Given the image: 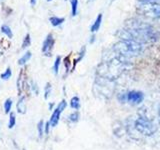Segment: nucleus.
Masks as SVG:
<instances>
[{"label":"nucleus","mask_w":160,"mask_h":150,"mask_svg":"<svg viewBox=\"0 0 160 150\" xmlns=\"http://www.w3.org/2000/svg\"><path fill=\"white\" fill-rule=\"evenodd\" d=\"M127 31L131 35L133 41L139 43L156 41L159 37V34L153 27L148 24H143L140 21L132 22L127 29Z\"/></svg>","instance_id":"1"},{"label":"nucleus","mask_w":160,"mask_h":150,"mask_svg":"<svg viewBox=\"0 0 160 150\" xmlns=\"http://www.w3.org/2000/svg\"><path fill=\"white\" fill-rule=\"evenodd\" d=\"M114 51H116L119 55L124 57L135 56L141 53L143 46L142 43H139L133 40H121L114 45Z\"/></svg>","instance_id":"2"},{"label":"nucleus","mask_w":160,"mask_h":150,"mask_svg":"<svg viewBox=\"0 0 160 150\" xmlns=\"http://www.w3.org/2000/svg\"><path fill=\"white\" fill-rule=\"evenodd\" d=\"M134 126L138 132H140L142 135H146V136H151L157 130V126L155 125V123L143 116H140L135 120Z\"/></svg>","instance_id":"3"},{"label":"nucleus","mask_w":160,"mask_h":150,"mask_svg":"<svg viewBox=\"0 0 160 150\" xmlns=\"http://www.w3.org/2000/svg\"><path fill=\"white\" fill-rule=\"evenodd\" d=\"M140 11L146 17L151 19H160V4L157 2L143 3L140 7Z\"/></svg>","instance_id":"4"},{"label":"nucleus","mask_w":160,"mask_h":150,"mask_svg":"<svg viewBox=\"0 0 160 150\" xmlns=\"http://www.w3.org/2000/svg\"><path fill=\"white\" fill-rule=\"evenodd\" d=\"M55 40L52 34H48L42 43V53L45 56H51V52L54 46Z\"/></svg>","instance_id":"5"},{"label":"nucleus","mask_w":160,"mask_h":150,"mask_svg":"<svg viewBox=\"0 0 160 150\" xmlns=\"http://www.w3.org/2000/svg\"><path fill=\"white\" fill-rule=\"evenodd\" d=\"M126 100L129 103L137 105V104H140L144 100V94L141 91L132 90V91H129L126 94Z\"/></svg>","instance_id":"6"},{"label":"nucleus","mask_w":160,"mask_h":150,"mask_svg":"<svg viewBox=\"0 0 160 150\" xmlns=\"http://www.w3.org/2000/svg\"><path fill=\"white\" fill-rule=\"evenodd\" d=\"M61 113H62V111H61V110H59L57 107L54 109V111H53L51 117H50V120H49L51 127H55L58 124L59 119H60V115H61Z\"/></svg>","instance_id":"7"},{"label":"nucleus","mask_w":160,"mask_h":150,"mask_svg":"<svg viewBox=\"0 0 160 150\" xmlns=\"http://www.w3.org/2000/svg\"><path fill=\"white\" fill-rule=\"evenodd\" d=\"M101 23H102V14L100 13V14H98V16L96 17V19H95L94 23L91 25V27H90V31L93 32V33L98 31L100 26H101Z\"/></svg>","instance_id":"8"},{"label":"nucleus","mask_w":160,"mask_h":150,"mask_svg":"<svg viewBox=\"0 0 160 150\" xmlns=\"http://www.w3.org/2000/svg\"><path fill=\"white\" fill-rule=\"evenodd\" d=\"M17 111L21 114H24L26 112V105H25V97L24 96H21L19 98L18 102H17Z\"/></svg>","instance_id":"9"},{"label":"nucleus","mask_w":160,"mask_h":150,"mask_svg":"<svg viewBox=\"0 0 160 150\" xmlns=\"http://www.w3.org/2000/svg\"><path fill=\"white\" fill-rule=\"evenodd\" d=\"M49 21H50V23H51L52 26H54V27H57V26H60V25L64 23L65 19H64L63 17L52 16V17H50V18H49Z\"/></svg>","instance_id":"10"},{"label":"nucleus","mask_w":160,"mask_h":150,"mask_svg":"<svg viewBox=\"0 0 160 150\" xmlns=\"http://www.w3.org/2000/svg\"><path fill=\"white\" fill-rule=\"evenodd\" d=\"M0 30H1V32L5 35L6 37H8L9 39H11L13 37V32L11 28H10V26H8L7 24H3L1 28H0Z\"/></svg>","instance_id":"11"},{"label":"nucleus","mask_w":160,"mask_h":150,"mask_svg":"<svg viewBox=\"0 0 160 150\" xmlns=\"http://www.w3.org/2000/svg\"><path fill=\"white\" fill-rule=\"evenodd\" d=\"M31 56H32L31 52H30V51H27L21 58H19V60H18V64H19V65H21V66H22V65H24V64H26V63L29 61V60H30V58H31Z\"/></svg>","instance_id":"12"},{"label":"nucleus","mask_w":160,"mask_h":150,"mask_svg":"<svg viewBox=\"0 0 160 150\" xmlns=\"http://www.w3.org/2000/svg\"><path fill=\"white\" fill-rule=\"evenodd\" d=\"M12 105H13V101H12V99H11V98H7L6 100H5L4 105H3V107H4V112L6 113V114H8V113L11 112Z\"/></svg>","instance_id":"13"},{"label":"nucleus","mask_w":160,"mask_h":150,"mask_svg":"<svg viewBox=\"0 0 160 150\" xmlns=\"http://www.w3.org/2000/svg\"><path fill=\"white\" fill-rule=\"evenodd\" d=\"M70 106L75 110H78L80 108V99L78 96H74L71 98V100H70Z\"/></svg>","instance_id":"14"},{"label":"nucleus","mask_w":160,"mask_h":150,"mask_svg":"<svg viewBox=\"0 0 160 150\" xmlns=\"http://www.w3.org/2000/svg\"><path fill=\"white\" fill-rule=\"evenodd\" d=\"M71 3V16H76L78 12V0H70Z\"/></svg>","instance_id":"15"},{"label":"nucleus","mask_w":160,"mask_h":150,"mask_svg":"<svg viewBox=\"0 0 160 150\" xmlns=\"http://www.w3.org/2000/svg\"><path fill=\"white\" fill-rule=\"evenodd\" d=\"M45 124L43 122V120H40L37 124V132H38V137L39 138H42L43 137V134L45 132V129H44Z\"/></svg>","instance_id":"16"},{"label":"nucleus","mask_w":160,"mask_h":150,"mask_svg":"<svg viewBox=\"0 0 160 150\" xmlns=\"http://www.w3.org/2000/svg\"><path fill=\"white\" fill-rule=\"evenodd\" d=\"M15 125H16V117H15V113L10 112L9 114V121H8V128L12 129Z\"/></svg>","instance_id":"17"},{"label":"nucleus","mask_w":160,"mask_h":150,"mask_svg":"<svg viewBox=\"0 0 160 150\" xmlns=\"http://www.w3.org/2000/svg\"><path fill=\"white\" fill-rule=\"evenodd\" d=\"M30 44H31V38H30V34L27 33L25 35V37L23 39V42H22V45H21V49H26L27 47L30 46Z\"/></svg>","instance_id":"18"},{"label":"nucleus","mask_w":160,"mask_h":150,"mask_svg":"<svg viewBox=\"0 0 160 150\" xmlns=\"http://www.w3.org/2000/svg\"><path fill=\"white\" fill-rule=\"evenodd\" d=\"M12 76V71H11V68L8 67L6 68V70L0 75V78H1L2 80H9L10 78H11Z\"/></svg>","instance_id":"19"},{"label":"nucleus","mask_w":160,"mask_h":150,"mask_svg":"<svg viewBox=\"0 0 160 150\" xmlns=\"http://www.w3.org/2000/svg\"><path fill=\"white\" fill-rule=\"evenodd\" d=\"M60 62H61V57H60V56H57L56 59H55V61H54V65H53V71H54V74H55V75H57L58 72H59Z\"/></svg>","instance_id":"20"},{"label":"nucleus","mask_w":160,"mask_h":150,"mask_svg":"<svg viewBox=\"0 0 160 150\" xmlns=\"http://www.w3.org/2000/svg\"><path fill=\"white\" fill-rule=\"evenodd\" d=\"M51 91H52V86H51V84L48 82V83H46L45 88H44V98L45 99H48L50 94H51Z\"/></svg>","instance_id":"21"},{"label":"nucleus","mask_w":160,"mask_h":150,"mask_svg":"<svg viewBox=\"0 0 160 150\" xmlns=\"http://www.w3.org/2000/svg\"><path fill=\"white\" fill-rule=\"evenodd\" d=\"M68 120H69L70 122H77L78 120H79V113L77 111L71 113L68 116Z\"/></svg>","instance_id":"22"},{"label":"nucleus","mask_w":160,"mask_h":150,"mask_svg":"<svg viewBox=\"0 0 160 150\" xmlns=\"http://www.w3.org/2000/svg\"><path fill=\"white\" fill-rule=\"evenodd\" d=\"M66 106H67V102L65 101V100H62L61 102H59V104L57 105V108L59 109V110H61V111L63 112V110L66 108Z\"/></svg>","instance_id":"23"},{"label":"nucleus","mask_w":160,"mask_h":150,"mask_svg":"<svg viewBox=\"0 0 160 150\" xmlns=\"http://www.w3.org/2000/svg\"><path fill=\"white\" fill-rule=\"evenodd\" d=\"M31 89H32V91L35 93V95H38V87H37V84L35 82L31 83Z\"/></svg>","instance_id":"24"},{"label":"nucleus","mask_w":160,"mask_h":150,"mask_svg":"<svg viewBox=\"0 0 160 150\" xmlns=\"http://www.w3.org/2000/svg\"><path fill=\"white\" fill-rule=\"evenodd\" d=\"M50 127H51V125H50V122H49V121H47L46 123H45V126H44L45 133H46V134H48V133H49V129H50Z\"/></svg>","instance_id":"25"},{"label":"nucleus","mask_w":160,"mask_h":150,"mask_svg":"<svg viewBox=\"0 0 160 150\" xmlns=\"http://www.w3.org/2000/svg\"><path fill=\"white\" fill-rule=\"evenodd\" d=\"M138 1L142 3H150V2H157L158 0H138Z\"/></svg>","instance_id":"26"},{"label":"nucleus","mask_w":160,"mask_h":150,"mask_svg":"<svg viewBox=\"0 0 160 150\" xmlns=\"http://www.w3.org/2000/svg\"><path fill=\"white\" fill-rule=\"evenodd\" d=\"M30 4H31L32 6H34V5L36 4V0H30Z\"/></svg>","instance_id":"27"},{"label":"nucleus","mask_w":160,"mask_h":150,"mask_svg":"<svg viewBox=\"0 0 160 150\" xmlns=\"http://www.w3.org/2000/svg\"><path fill=\"white\" fill-rule=\"evenodd\" d=\"M95 40V35H93V36L91 37V40H90V43H93Z\"/></svg>","instance_id":"28"},{"label":"nucleus","mask_w":160,"mask_h":150,"mask_svg":"<svg viewBox=\"0 0 160 150\" xmlns=\"http://www.w3.org/2000/svg\"><path fill=\"white\" fill-rule=\"evenodd\" d=\"M158 117H159V123H160V105H159V108H158Z\"/></svg>","instance_id":"29"},{"label":"nucleus","mask_w":160,"mask_h":150,"mask_svg":"<svg viewBox=\"0 0 160 150\" xmlns=\"http://www.w3.org/2000/svg\"><path fill=\"white\" fill-rule=\"evenodd\" d=\"M2 55V51H1V49H0V56Z\"/></svg>","instance_id":"30"},{"label":"nucleus","mask_w":160,"mask_h":150,"mask_svg":"<svg viewBox=\"0 0 160 150\" xmlns=\"http://www.w3.org/2000/svg\"><path fill=\"white\" fill-rule=\"evenodd\" d=\"M47 1H52V0H47Z\"/></svg>","instance_id":"31"},{"label":"nucleus","mask_w":160,"mask_h":150,"mask_svg":"<svg viewBox=\"0 0 160 150\" xmlns=\"http://www.w3.org/2000/svg\"><path fill=\"white\" fill-rule=\"evenodd\" d=\"M112 1H114V0H112ZM112 1H111V2H112Z\"/></svg>","instance_id":"32"},{"label":"nucleus","mask_w":160,"mask_h":150,"mask_svg":"<svg viewBox=\"0 0 160 150\" xmlns=\"http://www.w3.org/2000/svg\"><path fill=\"white\" fill-rule=\"evenodd\" d=\"M23 150H25V149H23Z\"/></svg>","instance_id":"33"}]
</instances>
